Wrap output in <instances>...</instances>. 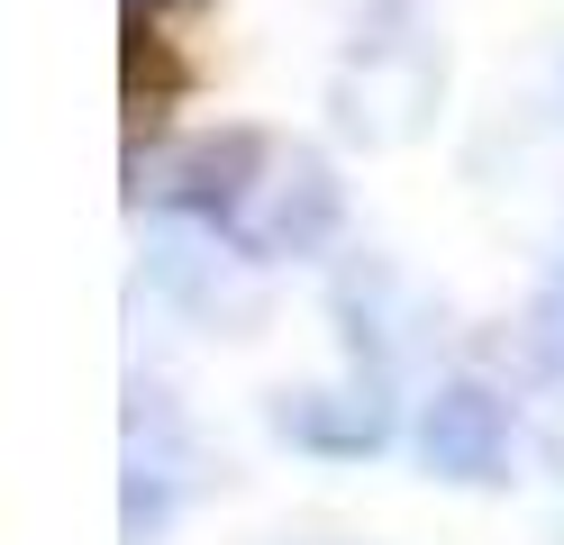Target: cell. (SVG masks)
<instances>
[{
  "mask_svg": "<svg viewBox=\"0 0 564 545\" xmlns=\"http://www.w3.org/2000/svg\"><path fill=\"white\" fill-rule=\"evenodd\" d=\"M429 109H437V64L419 55V46H373L337 83V119H346V137H365V145L419 137V128H429Z\"/></svg>",
  "mask_w": 564,
  "mask_h": 545,
  "instance_id": "cell-2",
  "label": "cell"
},
{
  "mask_svg": "<svg viewBox=\"0 0 564 545\" xmlns=\"http://www.w3.org/2000/svg\"><path fill=\"white\" fill-rule=\"evenodd\" d=\"M273 427L301 436V446H328V455H365V446H382L392 410H382V400L356 382V391H301V400H282Z\"/></svg>",
  "mask_w": 564,
  "mask_h": 545,
  "instance_id": "cell-6",
  "label": "cell"
},
{
  "mask_svg": "<svg viewBox=\"0 0 564 545\" xmlns=\"http://www.w3.org/2000/svg\"><path fill=\"white\" fill-rule=\"evenodd\" d=\"M419 455L446 482H491L510 464V410L491 391H474V382H446L429 400V418H419Z\"/></svg>",
  "mask_w": 564,
  "mask_h": 545,
  "instance_id": "cell-3",
  "label": "cell"
},
{
  "mask_svg": "<svg viewBox=\"0 0 564 545\" xmlns=\"http://www.w3.org/2000/svg\"><path fill=\"white\" fill-rule=\"evenodd\" d=\"M147 282L164 291V301H183V309H209V318H219V309H256V291L228 273V254L200 246V237H183V228L147 246Z\"/></svg>",
  "mask_w": 564,
  "mask_h": 545,
  "instance_id": "cell-5",
  "label": "cell"
},
{
  "mask_svg": "<svg viewBox=\"0 0 564 545\" xmlns=\"http://www.w3.org/2000/svg\"><path fill=\"white\" fill-rule=\"evenodd\" d=\"M528 355H538L546 373H564V282H546L538 309H528Z\"/></svg>",
  "mask_w": 564,
  "mask_h": 545,
  "instance_id": "cell-7",
  "label": "cell"
},
{
  "mask_svg": "<svg viewBox=\"0 0 564 545\" xmlns=\"http://www.w3.org/2000/svg\"><path fill=\"white\" fill-rule=\"evenodd\" d=\"M337 318H346L356 346H373L382 363H401L419 337H429V291H419L401 264L365 254V264H346V282H337Z\"/></svg>",
  "mask_w": 564,
  "mask_h": 545,
  "instance_id": "cell-4",
  "label": "cell"
},
{
  "mask_svg": "<svg viewBox=\"0 0 564 545\" xmlns=\"http://www.w3.org/2000/svg\"><path fill=\"white\" fill-rule=\"evenodd\" d=\"M337 218H346V200H337L319 155H273L246 182V237L264 254H319L337 237Z\"/></svg>",
  "mask_w": 564,
  "mask_h": 545,
  "instance_id": "cell-1",
  "label": "cell"
}]
</instances>
